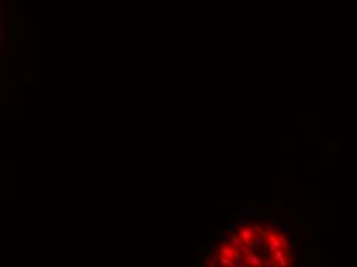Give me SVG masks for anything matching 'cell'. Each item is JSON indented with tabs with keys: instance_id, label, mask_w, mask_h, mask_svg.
<instances>
[]
</instances>
